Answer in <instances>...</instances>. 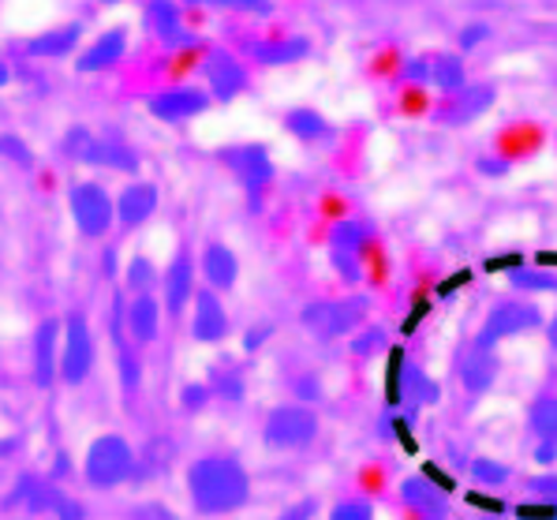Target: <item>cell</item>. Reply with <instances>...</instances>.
<instances>
[{"label":"cell","instance_id":"cell-1","mask_svg":"<svg viewBox=\"0 0 557 520\" xmlns=\"http://www.w3.org/2000/svg\"><path fill=\"white\" fill-rule=\"evenodd\" d=\"M187 494L202 517H225L247 506L251 498V475L236 457H199L187 468Z\"/></svg>","mask_w":557,"mask_h":520},{"label":"cell","instance_id":"cell-2","mask_svg":"<svg viewBox=\"0 0 557 520\" xmlns=\"http://www.w3.org/2000/svg\"><path fill=\"white\" fill-rule=\"evenodd\" d=\"M367 314H371L367 296H345V300H311L299 311V322L319 341H337L356 334L367 322Z\"/></svg>","mask_w":557,"mask_h":520},{"label":"cell","instance_id":"cell-3","mask_svg":"<svg viewBox=\"0 0 557 520\" xmlns=\"http://www.w3.org/2000/svg\"><path fill=\"white\" fill-rule=\"evenodd\" d=\"M319 438V412L311 405H277L270 416H265L262 428V442L277 454H296V449H307Z\"/></svg>","mask_w":557,"mask_h":520},{"label":"cell","instance_id":"cell-4","mask_svg":"<svg viewBox=\"0 0 557 520\" xmlns=\"http://www.w3.org/2000/svg\"><path fill=\"white\" fill-rule=\"evenodd\" d=\"M543 326H546L543 307L512 296V300H498L491 307V314L483 319V330L475 334V341H479V345H486V348H498L502 341L535 334V330H543Z\"/></svg>","mask_w":557,"mask_h":520},{"label":"cell","instance_id":"cell-5","mask_svg":"<svg viewBox=\"0 0 557 520\" xmlns=\"http://www.w3.org/2000/svg\"><path fill=\"white\" fill-rule=\"evenodd\" d=\"M221 165L236 176L239 187L247 191L251 207L259 210L262 207V195L270 191L273 184V161H270V150L259 147V143H239V147H225L218 153Z\"/></svg>","mask_w":557,"mask_h":520},{"label":"cell","instance_id":"cell-6","mask_svg":"<svg viewBox=\"0 0 557 520\" xmlns=\"http://www.w3.org/2000/svg\"><path fill=\"white\" fill-rule=\"evenodd\" d=\"M132 472H135V449L120 434H101L87 449V460H83V475H87L94 487H116Z\"/></svg>","mask_w":557,"mask_h":520},{"label":"cell","instance_id":"cell-7","mask_svg":"<svg viewBox=\"0 0 557 520\" xmlns=\"http://www.w3.org/2000/svg\"><path fill=\"white\" fill-rule=\"evenodd\" d=\"M67 207H72L75 228H79L83 236H90V240L106 236L116 221V199H109L106 187L94 184V181L75 184L72 191H67Z\"/></svg>","mask_w":557,"mask_h":520},{"label":"cell","instance_id":"cell-8","mask_svg":"<svg viewBox=\"0 0 557 520\" xmlns=\"http://www.w3.org/2000/svg\"><path fill=\"white\" fill-rule=\"evenodd\" d=\"M94 371V334L83 314H72L64 322V337H60V379L67 386L87 382Z\"/></svg>","mask_w":557,"mask_h":520},{"label":"cell","instance_id":"cell-9","mask_svg":"<svg viewBox=\"0 0 557 520\" xmlns=\"http://www.w3.org/2000/svg\"><path fill=\"white\" fill-rule=\"evenodd\" d=\"M202 79L213 101H236L239 94L251 87V72L244 67L236 53L228 49H210L202 61Z\"/></svg>","mask_w":557,"mask_h":520},{"label":"cell","instance_id":"cell-10","mask_svg":"<svg viewBox=\"0 0 557 520\" xmlns=\"http://www.w3.org/2000/svg\"><path fill=\"white\" fill-rule=\"evenodd\" d=\"M498 101V87L494 83H468L457 94H445V101L438 106V124L445 127H465L479 116H486Z\"/></svg>","mask_w":557,"mask_h":520},{"label":"cell","instance_id":"cell-11","mask_svg":"<svg viewBox=\"0 0 557 520\" xmlns=\"http://www.w3.org/2000/svg\"><path fill=\"white\" fill-rule=\"evenodd\" d=\"M457 374H460V386L468 389V397L491 394L494 382H498V374H502L498 348H486V345H479V341L471 337L468 345L460 348V356H457Z\"/></svg>","mask_w":557,"mask_h":520},{"label":"cell","instance_id":"cell-12","mask_svg":"<svg viewBox=\"0 0 557 520\" xmlns=\"http://www.w3.org/2000/svg\"><path fill=\"white\" fill-rule=\"evenodd\" d=\"M210 90H199V87H165L158 94L147 98V109L153 121H165V124H184V121H195L210 109Z\"/></svg>","mask_w":557,"mask_h":520},{"label":"cell","instance_id":"cell-13","mask_svg":"<svg viewBox=\"0 0 557 520\" xmlns=\"http://www.w3.org/2000/svg\"><path fill=\"white\" fill-rule=\"evenodd\" d=\"M143 23H147V30L165 49H180V46L199 41V34L187 27L184 4H180V0H147V8H143Z\"/></svg>","mask_w":557,"mask_h":520},{"label":"cell","instance_id":"cell-14","mask_svg":"<svg viewBox=\"0 0 557 520\" xmlns=\"http://www.w3.org/2000/svg\"><path fill=\"white\" fill-rule=\"evenodd\" d=\"M400 502L423 520H449L453 517L449 494H445L431 475H408V480L400 483Z\"/></svg>","mask_w":557,"mask_h":520},{"label":"cell","instance_id":"cell-15","mask_svg":"<svg viewBox=\"0 0 557 520\" xmlns=\"http://www.w3.org/2000/svg\"><path fill=\"white\" fill-rule=\"evenodd\" d=\"M195 314H191V337L202 341V345H218V341L228 337V311L225 304L218 300L213 288H199L195 293Z\"/></svg>","mask_w":557,"mask_h":520},{"label":"cell","instance_id":"cell-16","mask_svg":"<svg viewBox=\"0 0 557 520\" xmlns=\"http://www.w3.org/2000/svg\"><path fill=\"white\" fill-rule=\"evenodd\" d=\"M60 337H64V322L57 319H46L34 334V382L41 389L53 386L60 371Z\"/></svg>","mask_w":557,"mask_h":520},{"label":"cell","instance_id":"cell-17","mask_svg":"<svg viewBox=\"0 0 557 520\" xmlns=\"http://www.w3.org/2000/svg\"><path fill=\"white\" fill-rule=\"evenodd\" d=\"M195 274H199V267H195V259L187 251H180L173 262H169L165 277H161V288H165V307L169 314H180L187 304L195 300Z\"/></svg>","mask_w":557,"mask_h":520},{"label":"cell","instance_id":"cell-18","mask_svg":"<svg viewBox=\"0 0 557 520\" xmlns=\"http://www.w3.org/2000/svg\"><path fill=\"white\" fill-rule=\"evenodd\" d=\"M247 57L259 61L265 67H281V64H299L311 57V41L299 38V34H285V38H262L247 46Z\"/></svg>","mask_w":557,"mask_h":520},{"label":"cell","instance_id":"cell-19","mask_svg":"<svg viewBox=\"0 0 557 520\" xmlns=\"http://www.w3.org/2000/svg\"><path fill=\"white\" fill-rule=\"evenodd\" d=\"M124 53H127V34H124V27H113V30H106L101 38H94L90 46L83 49L79 61H75V72H83V75L106 72V67L124 61Z\"/></svg>","mask_w":557,"mask_h":520},{"label":"cell","instance_id":"cell-20","mask_svg":"<svg viewBox=\"0 0 557 520\" xmlns=\"http://www.w3.org/2000/svg\"><path fill=\"white\" fill-rule=\"evenodd\" d=\"M199 270H202L206 285H210L213 293H228V288H233L236 281H239V259L233 255V247L218 244V240L202 247Z\"/></svg>","mask_w":557,"mask_h":520},{"label":"cell","instance_id":"cell-21","mask_svg":"<svg viewBox=\"0 0 557 520\" xmlns=\"http://www.w3.org/2000/svg\"><path fill=\"white\" fill-rule=\"evenodd\" d=\"M124 322H127V337H132L135 345H150V341H158L161 304L153 300V293H135L124 307Z\"/></svg>","mask_w":557,"mask_h":520},{"label":"cell","instance_id":"cell-22","mask_svg":"<svg viewBox=\"0 0 557 520\" xmlns=\"http://www.w3.org/2000/svg\"><path fill=\"white\" fill-rule=\"evenodd\" d=\"M153 210H158V187L147 181L127 184L116 199V221L124 228H139L143 221L153 218Z\"/></svg>","mask_w":557,"mask_h":520},{"label":"cell","instance_id":"cell-23","mask_svg":"<svg viewBox=\"0 0 557 520\" xmlns=\"http://www.w3.org/2000/svg\"><path fill=\"white\" fill-rule=\"evenodd\" d=\"M83 38V27L79 23H64V27H53V30H41L38 38L27 41V53L38 57V61H64V57L75 53Z\"/></svg>","mask_w":557,"mask_h":520},{"label":"cell","instance_id":"cell-24","mask_svg":"<svg viewBox=\"0 0 557 520\" xmlns=\"http://www.w3.org/2000/svg\"><path fill=\"white\" fill-rule=\"evenodd\" d=\"M431 87L442 94H457L460 87H468V64L460 53H438L431 57Z\"/></svg>","mask_w":557,"mask_h":520},{"label":"cell","instance_id":"cell-25","mask_svg":"<svg viewBox=\"0 0 557 520\" xmlns=\"http://www.w3.org/2000/svg\"><path fill=\"white\" fill-rule=\"evenodd\" d=\"M498 143H502V150H494V153H502L505 161H512L517 153H535V150H543V127H535L531 121H517L498 135Z\"/></svg>","mask_w":557,"mask_h":520},{"label":"cell","instance_id":"cell-26","mask_svg":"<svg viewBox=\"0 0 557 520\" xmlns=\"http://www.w3.org/2000/svg\"><path fill=\"white\" fill-rule=\"evenodd\" d=\"M285 132L299 143H319L330 135V121L319 113V109H288L285 113Z\"/></svg>","mask_w":557,"mask_h":520},{"label":"cell","instance_id":"cell-27","mask_svg":"<svg viewBox=\"0 0 557 520\" xmlns=\"http://www.w3.org/2000/svg\"><path fill=\"white\" fill-rule=\"evenodd\" d=\"M509 288H517L520 296L557 293V270H546V267H517L509 274Z\"/></svg>","mask_w":557,"mask_h":520},{"label":"cell","instance_id":"cell-28","mask_svg":"<svg viewBox=\"0 0 557 520\" xmlns=\"http://www.w3.org/2000/svg\"><path fill=\"white\" fill-rule=\"evenodd\" d=\"M528 431L535 438L557 442V394H543L528 405Z\"/></svg>","mask_w":557,"mask_h":520},{"label":"cell","instance_id":"cell-29","mask_svg":"<svg viewBox=\"0 0 557 520\" xmlns=\"http://www.w3.org/2000/svg\"><path fill=\"white\" fill-rule=\"evenodd\" d=\"M94 165L113 169V173H139V158L127 143L116 139H98V150H94Z\"/></svg>","mask_w":557,"mask_h":520},{"label":"cell","instance_id":"cell-30","mask_svg":"<svg viewBox=\"0 0 557 520\" xmlns=\"http://www.w3.org/2000/svg\"><path fill=\"white\" fill-rule=\"evenodd\" d=\"M206 41L199 38V41H191V46H180V49H169L165 57H161V67H165V75L169 79H180V75H191V72H199L202 67V61H206Z\"/></svg>","mask_w":557,"mask_h":520},{"label":"cell","instance_id":"cell-31","mask_svg":"<svg viewBox=\"0 0 557 520\" xmlns=\"http://www.w3.org/2000/svg\"><path fill=\"white\" fill-rule=\"evenodd\" d=\"M411 408H423V405H438L442 400V386L431 379L423 368H405V394Z\"/></svg>","mask_w":557,"mask_h":520},{"label":"cell","instance_id":"cell-32","mask_svg":"<svg viewBox=\"0 0 557 520\" xmlns=\"http://www.w3.org/2000/svg\"><path fill=\"white\" fill-rule=\"evenodd\" d=\"M210 394H218L221 400H244V374H239V368H233V363H221V368L210 371Z\"/></svg>","mask_w":557,"mask_h":520},{"label":"cell","instance_id":"cell-33","mask_svg":"<svg viewBox=\"0 0 557 520\" xmlns=\"http://www.w3.org/2000/svg\"><path fill=\"white\" fill-rule=\"evenodd\" d=\"M135 348L139 345H135L132 337L116 341V368H120V382H124L127 394H135L143 382V363H139V356H135Z\"/></svg>","mask_w":557,"mask_h":520},{"label":"cell","instance_id":"cell-34","mask_svg":"<svg viewBox=\"0 0 557 520\" xmlns=\"http://www.w3.org/2000/svg\"><path fill=\"white\" fill-rule=\"evenodd\" d=\"M471 480H475L479 487H505V483L512 480V468L494 457H475L471 460Z\"/></svg>","mask_w":557,"mask_h":520},{"label":"cell","instance_id":"cell-35","mask_svg":"<svg viewBox=\"0 0 557 520\" xmlns=\"http://www.w3.org/2000/svg\"><path fill=\"white\" fill-rule=\"evenodd\" d=\"M94 150H98V135L87 132V127H72L64 139V153L79 165H94Z\"/></svg>","mask_w":557,"mask_h":520},{"label":"cell","instance_id":"cell-36","mask_svg":"<svg viewBox=\"0 0 557 520\" xmlns=\"http://www.w3.org/2000/svg\"><path fill=\"white\" fill-rule=\"evenodd\" d=\"M153 281H158V270H153L150 259H143V255H135L132 262H127V288L135 293H150Z\"/></svg>","mask_w":557,"mask_h":520},{"label":"cell","instance_id":"cell-37","mask_svg":"<svg viewBox=\"0 0 557 520\" xmlns=\"http://www.w3.org/2000/svg\"><path fill=\"white\" fill-rule=\"evenodd\" d=\"M400 79H405V87H431V57L400 61Z\"/></svg>","mask_w":557,"mask_h":520},{"label":"cell","instance_id":"cell-38","mask_svg":"<svg viewBox=\"0 0 557 520\" xmlns=\"http://www.w3.org/2000/svg\"><path fill=\"white\" fill-rule=\"evenodd\" d=\"M330 520H374V506L363 498H345L330 509Z\"/></svg>","mask_w":557,"mask_h":520},{"label":"cell","instance_id":"cell-39","mask_svg":"<svg viewBox=\"0 0 557 520\" xmlns=\"http://www.w3.org/2000/svg\"><path fill=\"white\" fill-rule=\"evenodd\" d=\"M0 158L15 161V165H23V169L34 165V153H30L27 143L20 139V135H0Z\"/></svg>","mask_w":557,"mask_h":520},{"label":"cell","instance_id":"cell-40","mask_svg":"<svg viewBox=\"0 0 557 520\" xmlns=\"http://www.w3.org/2000/svg\"><path fill=\"white\" fill-rule=\"evenodd\" d=\"M524 491L531 494V498L550 502V506H557V472L531 475V480H524Z\"/></svg>","mask_w":557,"mask_h":520},{"label":"cell","instance_id":"cell-41","mask_svg":"<svg viewBox=\"0 0 557 520\" xmlns=\"http://www.w3.org/2000/svg\"><path fill=\"white\" fill-rule=\"evenodd\" d=\"M494 34V27L491 23H465V27H460V34H457V46H460V53H471V49H479L483 46L486 38H491Z\"/></svg>","mask_w":557,"mask_h":520},{"label":"cell","instance_id":"cell-42","mask_svg":"<svg viewBox=\"0 0 557 520\" xmlns=\"http://www.w3.org/2000/svg\"><path fill=\"white\" fill-rule=\"evenodd\" d=\"M512 517H517V520H557V506L531 498V502H524V506L512 509Z\"/></svg>","mask_w":557,"mask_h":520},{"label":"cell","instance_id":"cell-43","mask_svg":"<svg viewBox=\"0 0 557 520\" xmlns=\"http://www.w3.org/2000/svg\"><path fill=\"white\" fill-rule=\"evenodd\" d=\"M385 345V334L379 326H367V330H359V337L352 341V352L363 360V356H371V352H379V348Z\"/></svg>","mask_w":557,"mask_h":520},{"label":"cell","instance_id":"cell-44","mask_svg":"<svg viewBox=\"0 0 557 520\" xmlns=\"http://www.w3.org/2000/svg\"><path fill=\"white\" fill-rule=\"evenodd\" d=\"M218 8H228V12H239V15H270L273 4L270 0H213Z\"/></svg>","mask_w":557,"mask_h":520},{"label":"cell","instance_id":"cell-45","mask_svg":"<svg viewBox=\"0 0 557 520\" xmlns=\"http://www.w3.org/2000/svg\"><path fill=\"white\" fill-rule=\"evenodd\" d=\"M475 169H479L483 176H491V181H502V176L512 169V161H505L502 153H483V158L475 161Z\"/></svg>","mask_w":557,"mask_h":520},{"label":"cell","instance_id":"cell-46","mask_svg":"<svg viewBox=\"0 0 557 520\" xmlns=\"http://www.w3.org/2000/svg\"><path fill=\"white\" fill-rule=\"evenodd\" d=\"M293 394L299 397V405H311V400H322V382L314 374H304V379L293 382Z\"/></svg>","mask_w":557,"mask_h":520},{"label":"cell","instance_id":"cell-47","mask_svg":"<svg viewBox=\"0 0 557 520\" xmlns=\"http://www.w3.org/2000/svg\"><path fill=\"white\" fill-rule=\"evenodd\" d=\"M132 520H180V517L169 506H161V502H143V506L132 509Z\"/></svg>","mask_w":557,"mask_h":520},{"label":"cell","instance_id":"cell-48","mask_svg":"<svg viewBox=\"0 0 557 520\" xmlns=\"http://www.w3.org/2000/svg\"><path fill=\"white\" fill-rule=\"evenodd\" d=\"M210 397H213L210 386H199V382H191V386L184 389V397H180V400H184V408H191V412H195V408H202Z\"/></svg>","mask_w":557,"mask_h":520},{"label":"cell","instance_id":"cell-49","mask_svg":"<svg viewBox=\"0 0 557 520\" xmlns=\"http://www.w3.org/2000/svg\"><path fill=\"white\" fill-rule=\"evenodd\" d=\"M314 509H319V502H314V498H304V502H296V506H288L277 520H311V517H314Z\"/></svg>","mask_w":557,"mask_h":520},{"label":"cell","instance_id":"cell-50","mask_svg":"<svg viewBox=\"0 0 557 520\" xmlns=\"http://www.w3.org/2000/svg\"><path fill=\"white\" fill-rule=\"evenodd\" d=\"M535 465H557V442H546V438H535V449H531Z\"/></svg>","mask_w":557,"mask_h":520},{"label":"cell","instance_id":"cell-51","mask_svg":"<svg viewBox=\"0 0 557 520\" xmlns=\"http://www.w3.org/2000/svg\"><path fill=\"white\" fill-rule=\"evenodd\" d=\"M270 337H273V326H265V322H262V326H251V334L244 337V348H247V352H255V348H262Z\"/></svg>","mask_w":557,"mask_h":520},{"label":"cell","instance_id":"cell-52","mask_svg":"<svg viewBox=\"0 0 557 520\" xmlns=\"http://www.w3.org/2000/svg\"><path fill=\"white\" fill-rule=\"evenodd\" d=\"M502 267H509V274H512L517 267H524V259H520V255H498V259L486 262V270H491V274H498Z\"/></svg>","mask_w":557,"mask_h":520},{"label":"cell","instance_id":"cell-53","mask_svg":"<svg viewBox=\"0 0 557 520\" xmlns=\"http://www.w3.org/2000/svg\"><path fill=\"white\" fill-rule=\"evenodd\" d=\"M468 502H471V506H483L486 513H502V509H505L498 498H486V494H468Z\"/></svg>","mask_w":557,"mask_h":520},{"label":"cell","instance_id":"cell-54","mask_svg":"<svg viewBox=\"0 0 557 520\" xmlns=\"http://www.w3.org/2000/svg\"><path fill=\"white\" fill-rule=\"evenodd\" d=\"M57 517L60 520H83V506H75L72 498H64V502H60V509H57Z\"/></svg>","mask_w":557,"mask_h":520},{"label":"cell","instance_id":"cell-55","mask_svg":"<svg viewBox=\"0 0 557 520\" xmlns=\"http://www.w3.org/2000/svg\"><path fill=\"white\" fill-rule=\"evenodd\" d=\"M535 267L554 270V267H557V251H539V255H535Z\"/></svg>","mask_w":557,"mask_h":520},{"label":"cell","instance_id":"cell-56","mask_svg":"<svg viewBox=\"0 0 557 520\" xmlns=\"http://www.w3.org/2000/svg\"><path fill=\"white\" fill-rule=\"evenodd\" d=\"M543 334H546V341H550V348H554V352H557V314H554V319H546Z\"/></svg>","mask_w":557,"mask_h":520},{"label":"cell","instance_id":"cell-57","mask_svg":"<svg viewBox=\"0 0 557 520\" xmlns=\"http://www.w3.org/2000/svg\"><path fill=\"white\" fill-rule=\"evenodd\" d=\"M8 83H12V67H8L4 61H0V90H4Z\"/></svg>","mask_w":557,"mask_h":520},{"label":"cell","instance_id":"cell-58","mask_svg":"<svg viewBox=\"0 0 557 520\" xmlns=\"http://www.w3.org/2000/svg\"><path fill=\"white\" fill-rule=\"evenodd\" d=\"M184 8H202V4H213V0H180Z\"/></svg>","mask_w":557,"mask_h":520},{"label":"cell","instance_id":"cell-59","mask_svg":"<svg viewBox=\"0 0 557 520\" xmlns=\"http://www.w3.org/2000/svg\"><path fill=\"white\" fill-rule=\"evenodd\" d=\"M106 4H120V0H106Z\"/></svg>","mask_w":557,"mask_h":520},{"label":"cell","instance_id":"cell-60","mask_svg":"<svg viewBox=\"0 0 557 520\" xmlns=\"http://www.w3.org/2000/svg\"><path fill=\"white\" fill-rule=\"evenodd\" d=\"M554 87H557V75H554Z\"/></svg>","mask_w":557,"mask_h":520}]
</instances>
